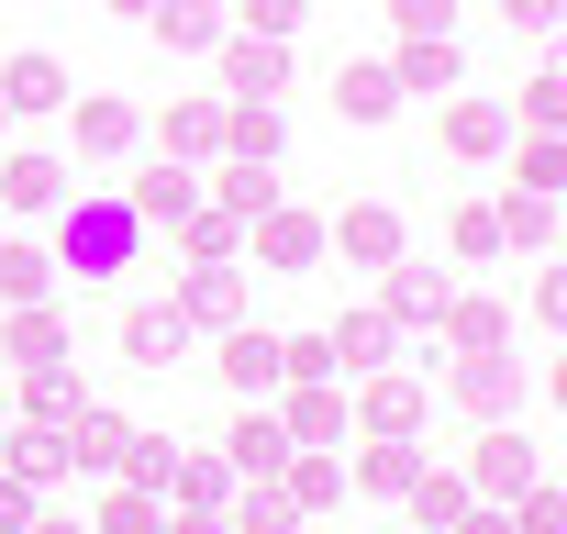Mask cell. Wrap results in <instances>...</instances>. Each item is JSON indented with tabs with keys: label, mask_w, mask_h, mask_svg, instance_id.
Wrapping results in <instances>:
<instances>
[{
	"label": "cell",
	"mask_w": 567,
	"mask_h": 534,
	"mask_svg": "<svg viewBox=\"0 0 567 534\" xmlns=\"http://www.w3.org/2000/svg\"><path fill=\"white\" fill-rule=\"evenodd\" d=\"M156 156H178V167H212V156H223V101H212V90L167 101V112H156Z\"/></svg>",
	"instance_id": "cell-11"
},
{
	"label": "cell",
	"mask_w": 567,
	"mask_h": 534,
	"mask_svg": "<svg viewBox=\"0 0 567 534\" xmlns=\"http://www.w3.org/2000/svg\"><path fill=\"white\" fill-rule=\"evenodd\" d=\"M501 23L512 34H556V0H501Z\"/></svg>",
	"instance_id": "cell-49"
},
{
	"label": "cell",
	"mask_w": 567,
	"mask_h": 534,
	"mask_svg": "<svg viewBox=\"0 0 567 534\" xmlns=\"http://www.w3.org/2000/svg\"><path fill=\"white\" fill-rule=\"evenodd\" d=\"M245 256L267 267V279H312V267H323V212H301V201H267V212L245 223Z\"/></svg>",
	"instance_id": "cell-2"
},
{
	"label": "cell",
	"mask_w": 567,
	"mask_h": 534,
	"mask_svg": "<svg viewBox=\"0 0 567 534\" xmlns=\"http://www.w3.org/2000/svg\"><path fill=\"white\" fill-rule=\"evenodd\" d=\"M323 335H334V368H346V379H368V368H390V357H401V324H390L379 301H368V312H334Z\"/></svg>",
	"instance_id": "cell-24"
},
{
	"label": "cell",
	"mask_w": 567,
	"mask_h": 534,
	"mask_svg": "<svg viewBox=\"0 0 567 534\" xmlns=\"http://www.w3.org/2000/svg\"><path fill=\"white\" fill-rule=\"evenodd\" d=\"M278 379H346L334 368V335L312 324V335H278Z\"/></svg>",
	"instance_id": "cell-40"
},
{
	"label": "cell",
	"mask_w": 567,
	"mask_h": 534,
	"mask_svg": "<svg viewBox=\"0 0 567 534\" xmlns=\"http://www.w3.org/2000/svg\"><path fill=\"white\" fill-rule=\"evenodd\" d=\"M434 335H445V357H512V312H501V301H478V290H445Z\"/></svg>",
	"instance_id": "cell-12"
},
{
	"label": "cell",
	"mask_w": 567,
	"mask_h": 534,
	"mask_svg": "<svg viewBox=\"0 0 567 534\" xmlns=\"http://www.w3.org/2000/svg\"><path fill=\"white\" fill-rule=\"evenodd\" d=\"M212 368H223L234 401H267V390H278V335H267V324H223V357H212Z\"/></svg>",
	"instance_id": "cell-18"
},
{
	"label": "cell",
	"mask_w": 567,
	"mask_h": 534,
	"mask_svg": "<svg viewBox=\"0 0 567 534\" xmlns=\"http://www.w3.org/2000/svg\"><path fill=\"white\" fill-rule=\"evenodd\" d=\"M467 501H512V490H534L545 479V445L523 434V423H478V445H467Z\"/></svg>",
	"instance_id": "cell-3"
},
{
	"label": "cell",
	"mask_w": 567,
	"mask_h": 534,
	"mask_svg": "<svg viewBox=\"0 0 567 534\" xmlns=\"http://www.w3.org/2000/svg\"><path fill=\"white\" fill-rule=\"evenodd\" d=\"M112 346H123V368H178L189 357V324H178V301H134L112 324Z\"/></svg>",
	"instance_id": "cell-13"
},
{
	"label": "cell",
	"mask_w": 567,
	"mask_h": 534,
	"mask_svg": "<svg viewBox=\"0 0 567 534\" xmlns=\"http://www.w3.org/2000/svg\"><path fill=\"white\" fill-rule=\"evenodd\" d=\"M390 79H401V101H412V90H423V101H445V90L467 79V57H456V34H401Z\"/></svg>",
	"instance_id": "cell-23"
},
{
	"label": "cell",
	"mask_w": 567,
	"mask_h": 534,
	"mask_svg": "<svg viewBox=\"0 0 567 534\" xmlns=\"http://www.w3.org/2000/svg\"><path fill=\"white\" fill-rule=\"evenodd\" d=\"M23 301H56V256L23 245V234H0V312H23Z\"/></svg>",
	"instance_id": "cell-32"
},
{
	"label": "cell",
	"mask_w": 567,
	"mask_h": 534,
	"mask_svg": "<svg viewBox=\"0 0 567 534\" xmlns=\"http://www.w3.org/2000/svg\"><path fill=\"white\" fill-rule=\"evenodd\" d=\"M445 534H512V501H467V512H456Z\"/></svg>",
	"instance_id": "cell-48"
},
{
	"label": "cell",
	"mask_w": 567,
	"mask_h": 534,
	"mask_svg": "<svg viewBox=\"0 0 567 534\" xmlns=\"http://www.w3.org/2000/svg\"><path fill=\"white\" fill-rule=\"evenodd\" d=\"M68 123H79V156H134V145H145V112L112 101V90H79Z\"/></svg>",
	"instance_id": "cell-16"
},
{
	"label": "cell",
	"mask_w": 567,
	"mask_h": 534,
	"mask_svg": "<svg viewBox=\"0 0 567 534\" xmlns=\"http://www.w3.org/2000/svg\"><path fill=\"white\" fill-rule=\"evenodd\" d=\"M0 468H12L23 490H56V479H79V468H68V423H12V434H0Z\"/></svg>",
	"instance_id": "cell-21"
},
{
	"label": "cell",
	"mask_w": 567,
	"mask_h": 534,
	"mask_svg": "<svg viewBox=\"0 0 567 534\" xmlns=\"http://www.w3.org/2000/svg\"><path fill=\"white\" fill-rule=\"evenodd\" d=\"M68 101H79V79H68L45 45L0 57V112H12V123H45V112H68Z\"/></svg>",
	"instance_id": "cell-7"
},
{
	"label": "cell",
	"mask_w": 567,
	"mask_h": 534,
	"mask_svg": "<svg viewBox=\"0 0 567 534\" xmlns=\"http://www.w3.org/2000/svg\"><path fill=\"white\" fill-rule=\"evenodd\" d=\"M523 312H534V324H556V312H567V290H556V267H545V256H534V279H523Z\"/></svg>",
	"instance_id": "cell-46"
},
{
	"label": "cell",
	"mask_w": 567,
	"mask_h": 534,
	"mask_svg": "<svg viewBox=\"0 0 567 534\" xmlns=\"http://www.w3.org/2000/svg\"><path fill=\"white\" fill-rule=\"evenodd\" d=\"M156 523H167V501L134 490V479H112V490L90 501V534H156Z\"/></svg>",
	"instance_id": "cell-36"
},
{
	"label": "cell",
	"mask_w": 567,
	"mask_h": 534,
	"mask_svg": "<svg viewBox=\"0 0 567 534\" xmlns=\"http://www.w3.org/2000/svg\"><path fill=\"white\" fill-rule=\"evenodd\" d=\"M0 401H12V423H68L90 390H79V368H68V357H45V368H23V390H0Z\"/></svg>",
	"instance_id": "cell-26"
},
{
	"label": "cell",
	"mask_w": 567,
	"mask_h": 534,
	"mask_svg": "<svg viewBox=\"0 0 567 534\" xmlns=\"http://www.w3.org/2000/svg\"><path fill=\"white\" fill-rule=\"evenodd\" d=\"M401 34H456V0H390Z\"/></svg>",
	"instance_id": "cell-45"
},
{
	"label": "cell",
	"mask_w": 567,
	"mask_h": 534,
	"mask_svg": "<svg viewBox=\"0 0 567 534\" xmlns=\"http://www.w3.org/2000/svg\"><path fill=\"white\" fill-rule=\"evenodd\" d=\"M412 468H423V434H357V456H346V490H368V501H401V490H412Z\"/></svg>",
	"instance_id": "cell-14"
},
{
	"label": "cell",
	"mask_w": 567,
	"mask_h": 534,
	"mask_svg": "<svg viewBox=\"0 0 567 534\" xmlns=\"http://www.w3.org/2000/svg\"><path fill=\"white\" fill-rule=\"evenodd\" d=\"M301 12H312V0H223V23H234V34H267V45H290Z\"/></svg>",
	"instance_id": "cell-38"
},
{
	"label": "cell",
	"mask_w": 567,
	"mask_h": 534,
	"mask_svg": "<svg viewBox=\"0 0 567 534\" xmlns=\"http://www.w3.org/2000/svg\"><path fill=\"white\" fill-rule=\"evenodd\" d=\"M223 490H234V468H223L212 445H178V468H167V501H178V512H223Z\"/></svg>",
	"instance_id": "cell-34"
},
{
	"label": "cell",
	"mask_w": 567,
	"mask_h": 534,
	"mask_svg": "<svg viewBox=\"0 0 567 534\" xmlns=\"http://www.w3.org/2000/svg\"><path fill=\"white\" fill-rule=\"evenodd\" d=\"M23 534H90V523H79V512H45V501H34V523H23Z\"/></svg>",
	"instance_id": "cell-51"
},
{
	"label": "cell",
	"mask_w": 567,
	"mask_h": 534,
	"mask_svg": "<svg viewBox=\"0 0 567 534\" xmlns=\"http://www.w3.org/2000/svg\"><path fill=\"white\" fill-rule=\"evenodd\" d=\"M445 156H501L512 145V101H478V90H445Z\"/></svg>",
	"instance_id": "cell-17"
},
{
	"label": "cell",
	"mask_w": 567,
	"mask_h": 534,
	"mask_svg": "<svg viewBox=\"0 0 567 534\" xmlns=\"http://www.w3.org/2000/svg\"><path fill=\"white\" fill-rule=\"evenodd\" d=\"M278 490H290L301 523H323V512L346 501V456H334V445H290V456H278Z\"/></svg>",
	"instance_id": "cell-15"
},
{
	"label": "cell",
	"mask_w": 567,
	"mask_h": 534,
	"mask_svg": "<svg viewBox=\"0 0 567 534\" xmlns=\"http://www.w3.org/2000/svg\"><path fill=\"white\" fill-rule=\"evenodd\" d=\"M278 456H290L278 412H267V401H245V412L223 423V468H234V479H278Z\"/></svg>",
	"instance_id": "cell-22"
},
{
	"label": "cell",
	"mask_w": 567,
	"mask_h": 534,
	"mask_svg": "<svg viewBox=\"0 0 567 534\" xmlns=\"http://www.w3.org/2000/svg\"><path fill=\"white\" fill-rule=\"evenodd\" d=\"M445 290H456V279H445V267H423V256H412V245H401V256H390V267H379V312H390V324H401V335H423V324H434V312H445Z\"/></svg>",
	"instance_id": "cell-8"
},
{
	"label": "cell",
	"mask_w": 567,
	"mask_h": 534,
	"mask_svg": "<svg viewBox=\"0 0 567 534\" xmlns=\"http://www.w3.org/2000/svg\"><path fill=\"white\" fill-rule=\"evenodd\" d=\"M223 534H301V512H290L278 479H234L223 490Z\"/></svg>",
	"instance_id": "cell-29"
},
{
	"label": "cell",
	"mask_w": 567,
	"mask_h": 534,
	"mask_svg": "<svg viewBox=\"0 0 567 534\" xmlns=\"http://www.w3.org/2000/svg\"><path fill=\"white\" fill-rule=\"evenodd\" d=\"M412 245V223L390 212V201H346V212H323V256H346V267H390Z\"/></svg>",
	"instance_id": "cell-5"
},
{
	"label": "cell",
	"mask_w": 567,
	"mask_h": 534,
	"mask_svg": "<svg viewBox=\"0 0 567 534\" xmlns=\"http://www.w3.org/2000/svg\"><path fill=\"white\" fill-rule=\"evenodd\" d=\"M445 401L467 423H512L523 412V357H445Z\"/></svg>",
	"instance_id": "cell-6"
},
{
	"label": "cell",
	"mask_w": 567,
	"mask_h": 534,
	"mask_svg": "<svg viewBox=\"0 0 567 534\" xmlns=\"http://www.w3.org/2000/svg\"><path fill=\"white\" fill-rule=\"evenodd\" d=\"M123 445H134V423H123L112 401H79V412H68V468H79V479H112Z\"/></svg>",
	"instance_id": "cell-19"
},
{
	"label": "cell",
	"mask_w": 567,
	"mask_h": 534,
	"mask_svg": "<svg viewBox=\"0 0 567 534\" xmlns=\"http://www.w3.org/2000/svg\"><path fill=\"white\" fill-rule=\"evenodd\" d=\"M156 534H223V512H167Z\"/></svg>",
	"instance_id": "cell-50"
},
{
	"label": "cell",
	"mask_w": 567,
	"mask_h": 534,
	"mask_svg": "<svg viewBox=\"0 0 567 534\" xmlns=\"http://www.w3.org/2000/svg\"><path fill=\"white\" fill-rule=\"evenodd\" d=\"M0 434H12V401H0Z\"/></svg>",
	"instance_id": "cell-53"
},
{
	"label": "cell",
	"mask_w": 567,
	"mask_h": 534,
	"mask_svg": "<svg viewBox=\"0 0 567 534\" xmlns=\"http://www.w3.org/2000/svg\"><path fill=\"white\" fill-rule=\"evenodd\" d=\"M334 112H346V123H390V112H401L390 57H346V68H334Z\"/></svg>",
	"instance_id": "cell-27"
},
{
	"label": "cell",
	"mask_w": 567,
	"mask_h": 534,
	"mask_svg": "<svg viewBox=\"0 0 567 534\" xmlns=\"http://www.w3.org/2000/svg\"><path fill=\"white\" fill-rule=\"evenodd\" d=\"M445 245H456L467 267H489V256H501V212H489V201H467V212L445 223Z\"/></svg>",
	"instance_id": "cell-41"
},
{
	"label": "cell",
	"mask_w": 567,
	"mask_h": 534,
	"mask_svg": "<svg viewBox=\"0 0 567 534\" xmlns=\"http://www.w3.org/2000/svg\"><path fill=\"white\" fill-rule=\"evenodd\" d=\"M178 245H189V267H212V256H245V223L223 201H200V212H178Z\"/></svg>",
	"instance_id": "cell-37"
},
{
	"label": "cell",
	"mask_w": 567,
	"mask_h": 534,
	"mask_svg": "<svg viewBox=\"0 0 567 534\" xmlns=\"http://www.w3.org/2000/svg\"><path fill=\"white\" fill-rule=\"evenodd\" d=\"M145 34H156L167 57H212L234 23H223V0H156V12H145Z\"/></svg>",
	"instance_id": "cell-25"
},
{
	"label": "cell",
	"mask_w": 567,
	"mask_h": 534,
	"mask_svg": "<svg viewBox=\"0 0 567 534\" xmlns=\"http://www.w3.org/2000/svg\"><path fill=\"white\" fill-rule=\"evenodd\" d=\"M34 501H45V490H23L12 468H0V534H23V523H34Z\"/></svg>",
	"instance_id": "cell-47"
},
{
	"label": "cell",
	"mask_w": 567,
	"mask_h": 534,
	"mask_svg": "<svg viewBox=\"0 0 567 534\" xmlns=\"http://www.w3.org/2000/svg\"><path fill=\"white\" fill-rule=\"evenodd\" d=\"M212 68H223V101H267V90H290V45H267V34H223Z\"/></svg>",
	"instance_id": "cell-10"
},
{
	"label": "cell",
	"mask_w": 567,
	"mask_h": 534,
	"mask_svg": "<svg viewBox=\"0 0 567 534\" xmlns=\"http://www.w3.org/2000/svg\"><path fill=\"white\" fill-rule=\"evenodd\" d=\"M134 256H145V223H134L123 189H68L56 201V267H68L79 290H112Z\"/></svg>",
	"instance_id": "cell-1"
},
{
	"label": "cell",
	"mask_w": 567,
	"mask_h": 534,
	"mask_svg": "<svg viewBox=\"0 0 567 534\" xmlns=\"http://www.w3.org/2000/svg\"><path fill=\"white\" fill-rule=\"evenodd\" d=\"M167 468H178V445H167V434H134L112 479H134V490H156V501H167Z\"/></svg>",
	"instance_id": "cell-42"
},
{
	"label": "cell",
	"mask_w": 567,
	"mask_h": 534,
	"mask_svg": "<svg viewBox=\"0 0 567 534\" xmlns=\"http://www.w3.org/2000/svg\"><path fill=\"white\" fill-rule=\"evenodd\" d=\"M0 134H12V112H0Z\"/></svg>",
	"instance_id": "cell-54"
},
{
	"label": "cell",
	"mask_w": 567,
	"mask_h": 534,
	"mask_svg": "<svg viewBox=\"0 0 567 534\" xmlns=\"http://www.w3.org/2000/svg\"><path fill=\"white\" fill-rule=\"evenodd\" d=\"M489 212H501V245H523V256H556V189H501Z\"/></svg>",
	"instance_id": "cell-33"
},
{
	"label": "cell",
	"mask_w": 567,
	"mask_h": 534,
	"mask_svg": "<svg viewBox=\"0 0 567 534\" xmlns=\"http://www.w3.org/2000/svg\"><path fill=\"white\" fill-rule=\"evenodd\" d=\"M56 201H68V156H45V145L0 156V212H56Z\"/></svg>",
	"instance_id": "cell-20"
},
{
	"label": "cell",
	"mask_w": 567,
	"mask_h": 534,
	"mask_svg": "<svg viewBox=\"0 0 567 534\" xmlns=\"http://www.w3.org/2000/svg\"><path fill=\"white\" fill-rule=\"evenodd\" d=\"M145 12H156V0H112V23H145Z\"/></svg>",
	"instance_id": "cell-52"
},
{
	"label": "cell",
	"mask_w": 567,
	"mask_h": 534,
	"mask_svg": "<svg viewBox=\"0 0 567 534\" xmlns=\"http://www.w3.org/2000/svg\"><path fill=\"white\" fill-rule=\"evenodd\" d=\"M278 145H290L278 101H223V156H245V167H278Z\"/></svg>",
	"instance_id": "cell-30"
},
{
	"label": "cell",
	"mask_w": 567,
	"mask_h": 534,
	"mask_svg": "<svg viewBox=\"0 0 567 534\" xmlns=\"http://www.w3.org/2000/svg\"><path fill=\"white\" fill-rule=\"evenodd\" d=\"M0 357H12V368H45V357H68V312H56V301H23L12 324H0Z\"/></svg>",
	"instance_id": "cell-31"
},
{
	"label": "cell",
	"mask_w": 567,
	"mask_h": 534,
	"mask_svg": "<svg viewBox=\"0 0 567 534\" xmlns=\"http://www.w3.org/2000/svg\"><path fill=\"white\" fill-rule=\"evenodd\" d=\"M167 301H178V324H189V335H223V324H245V267H234V256H212V267H189Z\"/></svg>",
	"instance_id": "cell-9"
},
{
	"label": "cell",
	"mask_w": 567,
	"mask_h": 534,
	"mask_svg": "<svg viewBox=\"0 0 567 534\" xmlns=\"http://www.w3.org/2000/svg\"><path fill=\"white\" fill-rule=\"evenodd\" d=\"M512 189H567V145L556 134H523L512 145Z\"/></svg>",
	"instance_id": "cell-39"
},
{
	"label": "cell",
	"mask_w": 567,
	"mask_h": 534,
	"mask_svg": "<svg viewBox=\"0 0 567 534\" xmlns=\"http://www.w3.org/2000/svg\"><path fill=\"white\" fill-rule=\"evenodd\" d=\"M346 423H357V434H423V423H434V379H412V368H368L357 401H346Z\"/></svg>",
	"instance_id": "cell-4"
},
{
	"label": "cell",
	"mask_w": 567,
	"mask_h": 534,
	"mask_svg": "<svg viewBox=\"0 0 567 534\" xmlns=\"http://www.w3.org/2000/svg\"><path fill=\"white\" fill-rule=\"evenodd\" d=\"M556 112H567V79H556V68H534V79H523V123H534V134H556Z\"/></svg>",
	"instance_id": "cell-44"
},
{
	"label": "cell",
	"mask_w": 567,
	"mask_h": 534,
	"mask_svg": "<svg viewBox=\"0 0 567 534\" xmlns=\"http://www.w3.org/2000/svg\"><path fill=\"white\" fill-rule=\"evenodd\" d=\"M567 523V501H556V479H534V490H512V534H556Z\"/></svg>",
	"instance_id": "cell-43"
},
{
	"label": "cell",
	"mask_w": 567,
	"mask_h": 534,
	"mask_svg": "<svg viewBox=\"0 0 567 534\" xmlns=\"http://www.w3.org/2000/svg\"><path fill=\"white\" fill-rule=\"evenodd\" d=\"M123 201H134V223L156 234V223H178V212H200V167H178V156H156V167H145V178H134Z\"/></svg>",
	"instance_id": "cell-28"
},
{
	"label": "cell",
	"mask_w": 567,
	"mask_h": 534,
	"mask_svg": "<svg viewBox=\"0 0 567 534\" xmlns=\"http://www.w3.org/2000/svg\"><path fill=\"white\" fill-rule=\"evenodd\" d=\"M401 501H412V534H445V523H456V512H467V479H456V468H434V456H423V468H412V490H401Z\"/></svg>",
	"instance_id": "cell-35"
}]
</instances>
